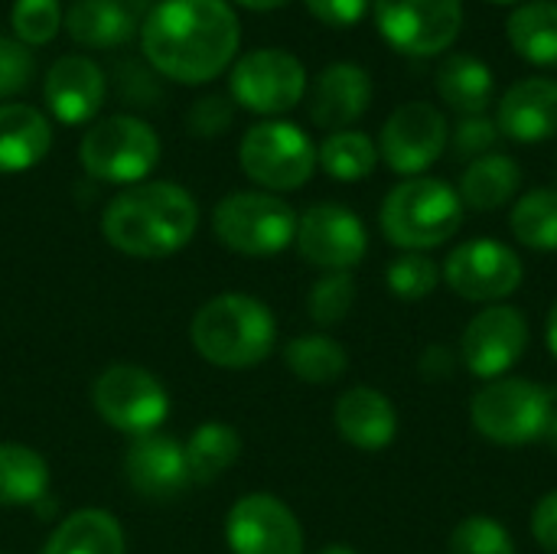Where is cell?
Segmentation results:
<instances>
[{"label":"cell","instance_id":"cell-37","mask_svg":"<svg viewBox=\"0 0 557 554\" xmlns=\"http://www.w3.org/2000/svg\"><path fill=\"white\" fill-rule=\"evenodd\" d=\"M36 75V56L16 36H0V104L29 88Z\"/></svg>","mask_w":557,"mask_h":554},{"label":"cell","instance_id":"cell-8","mask_svg":"<svg viewBox=\"0 0 557 554\" xmlns=\"http://www.w3.org/2000/svg\"><path fill=\"white\" fill-rule=\"evenodd\" d=\"M238 163L242 173L264 193H294L307 186L317 170V144L304 127L271 118L245 131Z\"/></svg>","mask_w":557,"mask_h":554},{"label":"cell","instance_id":"cell-42","mask_svg":"<svg viewBox=\"0 0 557 554\" xmlns=\"http://www.w3.org/2000/svg\"><path fill=\"white\" fill-rule=\"evenodd\" d=\"M457 369V353L444 343H431L424 353H421V362H418V372L424 382H447Z\"/></svg>","mask_w":557,"mask_h":554},{"label":"cell","instance_id":"cell-5","mask_svg":"<svg viewBox=\"0 0 557 554\" xmlns=\"http://www.w3.org/2000/svg\"><path fill=\"white\" fill-rule=\"evenodd\" d=\"M557 408V392L545 382L503 376L483 382L470 402L473 431L496 447H529L545 438Z\"/></svg>","mask_w":557,"mask_h":554},{"label":"cell","instance_id":"cell-30","mask_svg":"<svg viewBox=\"0 0 557 554\" xmlns=\"http://www.w3.org/2000/svg\"><path fill=\"white\" fill-rule=\"evenodd\" d=\"M284 366L307 385H333L346 376L349 356L330 333H304L284 346Z\"/></svg>","mask_w":557,"mask_h":554},{"label":"cell","instance_id":"cell-35","mask_svg":"<svg viewBox=\"0 0 557 554\" xmlns=\"http://www.w3.org/2000/svg\"><path fill=\"white\" fill-rule=\"evenodd\" d=\"M447 554H516L509 529L493 516H467L454 526Z\"/></svg>","mask_w":557,"mask_h":554},{"label":"cell","instance_id":"cell-21","mask_svg":"<svg viewBox=\"0 0 557 554\" xmlns=\"http://www.w3.org/2000/svg\"><path fill=\"white\" fill-rule=\"evenodd\" d=\"M372 104V75L356 62L326 65L310 91V121L323 131H349Z\"/></svg>","mask_w":557,"mask_h":554},{"label":"cell","instance_id":"cell-31","mask_svg":"<svg viewBox=\"0 0 557 554\" xmlns=\"http://www.w3.org/2000/svg\"><path fill=\"white\" fill-rule=\"evenodd\" d=\"M317 167H323V173L339 180V183L369 180L379 167V144L356 127L333 131L317 147Z\"/></svg>","mask_w":557,"mask_h":554},{"label":"cell","instance_id":"cell-3","mask_svg":"<svg viewBox=\"0 0 557 554\" xmlns=\"http://www.w3.org/2000/svg\"><path fill=\"white\" fill-rule=\"evenodd\" d=\"M189 340L209 366L245 372L261 366L274 353L277 320L264 300L228 291L209 297L196 310L189 323Z\"/></svg>","mask_w":557,"mask_h":554},{"label":"cell","instance_id":"cell-33","mask_svg":"<svg viewBox=\"0 0 557 554\" xmlns=\"http://www.w3.org/2000/svg\"><path fill=\"white\" fill-rule=\"evenodd\" d=\"M441 281V264L424 255V251H401L395 261H388L385 268V287L395 300L405 304H418L428 300L437 291Z\"/></svg>","mask_w":557,"mask_h":554},{"label":"cell","instance_id":"cell-34","mask_svg":"<svg viewBox=\"0 0 557 554\" xmlns=\"http://www.w3.org/2000/svg\"><path fill=\"white\" fill-rule=\"evenodd\" d=\"M356 304V278L352 274H323L313 281L307 294V313L317 327H339Z\"/></svg>","mask_w":557,"mask_h":554},{"label":"cell","instance_id":"cell-43","mask_svg":"<svg viewBox=\"0 0 557 554\" xmlns=\"http://www.w3.org/2000/svg\"><path fill=\"white\" fill-rule=\"evenodd\" d=\"M545 346H548V353L557 359V300L552 304L548 317H545Z\"/></svg>","mask_w":557,"mask_h":554},{"label":"cell","instance_id":"cell-16","mask_svg":"<svg viewBox=\"0 0 557 554\" xmlns=\"http://www.w3.org/2000/svg\"><path fill=\"white\" fill-rule=\"evenodd\" d=\"M232 554H304L307 539L294 509L274 493H245L225 516Z\"/></svg>","mask_w":557,"mask_h":554},{"label":"cell","instance_id":"cell-17","mask_svg":"<svg viewBox=\"0 0 557 554\" xmlns=\"http://www.w3.org/2000/svg\"><path fill=\"white\" fill-rule=\"evenodd\" d=\"M124 480L147 503H173L193 483L186 447L160 431L134 438L124 451Z\"/></svg>","mask_w":557,"mask_h":554},{"label":"cell","instance_id":"cell-15","mask_svg":"<svg viewBox=\"0 0 557 554\" xmlns=\"http://www.w3.org/2000/svg\"><path fill=\"white\" fill-rule=\"evenodd\" d=\"M532 340V327L525 310L512 304H490L470 323L460 336V362L470 376L493 382L503 376H512V369L522 362Z\"/></svg>","mask_w":557,"mask_h":554},{"label":"cell","instance_id":"cell-36","mask_svg":"<svg viewBox=\"0 0 557 554\" xmlns=\"http://www.w3.org/2000/svg\"><path fill=\"white\" fill-rule=\"evenodd\" d=\"M13 36L23 46H46L62 29V3L59 0H13L10 10Z\"/></svg>","mask_w":557,"mask_h":554},{"label":"cell","instance_id":"cell-7","mask_svg":"<svg viewBox=\"0 0 557 554\" xmlns=\"http://www.w3.org/2000/svg\"><path fill=\"white\" fill-rule=\"evenodd\" d=\"M82 170L111 186H137L160 163L157 131L134 114H111L95 121L78 144Z\"/></svg>","mask_w":557,"mask_h":554},{"label":"cell","instance_id":"cell-28","mask_svg":"<svg viewBox=\"0 0 557 554\" xmlns=\"http://www.w3.org/2000/svg\"><path fill=\"white\" fill-rule=\"evenodd\" d=\"M509 46L539 69H557V0H529L506 20Z\"/></svg>","mask_w":557,"mask_h":554},{"label":"cell","instance_id":"cell-25","mask_svg":"<svg viewBox=\"0 0 557 554\" xmlns=\"http://www.w3.org/2000/svg\"><path fill=\"white\" fill-rule=\"evenodd\" d=\"M434 85H437L441 101H444L450 111L463 114V118H470V114H486V108H490V101H493V91H496L493 69H490L483 59L470 56V52H454V56H447V59L441 62V69H437Z\"/></svg>","mask_w":557,"mask_h":554},{"label":"cell","instance_id":"cell-27","mask_svg":"<svg viewBox=\"0 0 557 554\" xmlns=\"http://www.w3.org/2000/svg\"><path fill=\"white\" fill-rule=\"evenodd\" d=\"M49 496V464L39 451L0 441V509L39 506Z\"/></svg>","mask_w":557,"mask_h":554},{"label":"cell","instance_id":"cell-18","mask_svg":"<svg viewBox=\"0 0 557 554\" xmlns=\"http://www.w3.org/2000/svg\"><path fill=\"white\" fill-rule=\"evenodd\" d=\"M104 72L88 56H62L46 69L42 78V101L65 127L95 121L104 104Z\"/></svg>","mask_w":557,"mask_h":554},{"label":"cell","instance_id":"cell-23","mask_svg":"<svg viewBox=\"0 0 557 554\" xmlns=\"http://www.w3.org/2000/svg\"><path fill=\"white\" fill-rule=\"evenodd\" d=\"M137 7L127 0H75L62 13V26L72 42L85 49H114L137 29Z\"/></svg>","mask_w":557,"mask_h":554},{"label":"cell","instance_id":"cell-13","mask_svg":"<svg viewBox=\"0 0 557 554\" xmlns=\"http://www.w3.org/2000/svg\"><path fill=\"white\" fill-rule=\"evenodd\" d=\"M450 147V121L431 101H408L398 104L379 134V157L385 167L405 180L424 176L444 150Z\"/></svg>","mask_w":557,"mask_h":554},{"label":"cell","instance_id":"cell-47","mask_svg":"<svg viewBox=\"0 0 557 554\" xmlns=\"http://www.w3.org/2000/svg\"><path fill=\"white\" fill-rule=\"evenodd\" d=\"M490 3H516V0H490Z\"/></svg>","mask_w":557,"mask_h":554},{"label":"cell","instance_id":"cell-26","mask_svg":"<svg viewBox=\"0 0 557 554\" xmlns=\"http://www.w3.org/2000/svg\"><path fill=\"white\" fill-rule=\"evenodd\" d=\"M39 554H127V539L111 513L78 509L52 529Z\"/></svg>","mask_w":557,"mask_h":554},{"label":"cell","instance_id":"cell-32","mask_svg":"<svg viewBox=\"0 0 557 554\" xmlns=\"http://www.w3.org/2000/svg\"><path fill=\"white\" fill-rule=\"evenodd\" d=\"M512 238L532 251H557V189L539 186L522 193L509 212Z\"/></svg>","mask_w":557,"mask_h":554},{"label":"cell","instance_id":"cell-39","mask_svg":"<svg viewBox=\"0 0 557 554\" xmlns=\"http://www.w3.org/2000/svg\"><path fill=\"white\" fill-rule=\"evenodd\" d=\"M235 118V101L228 95H202L189 114H186V127L196 137H219L232 127Z\"/></svg>","mask_w":557,"mask_h":554},{"label":"cell","instance_id":"cell-19","mask_svg":"<svg viewBox=\"0 0 557 554\" xmlns=\"http://www.w3.org/2000/svg\"><path fill=\"white\" fill-rule=\"evenodd\" d=\"M496 127L516 144H542L557 137V78L532 75L509 85L496 104Z\"/></svg>","mask_w":557,"mask_h":554},{"label":"cell","instance_id":"cell-14","mask_svg":"<svg viewBox=\"0 0 557 554\" xmlns=\"http://www.w3.org/2000/svg\"><path fill=\"white\" fill-rule=\"evenodd\" d=\"M294 245L307 264L323 274H352L369 255L366 222L339 202H317L297 216Z\"/></svg>","mask_w":557,"mask_h":554},{"label":"cell","instance_id":"cell-24","mask_svg":"<svg viewBox=\"0 0 557 554\" xmlns=\"http://www.w3.org/2000/svg\"><path fill=\"white\" fill-rule=\"evenodd\" d=\"M522 189V167L509 153H486L480 160H470L460 176V202L463 209L476 212H496L509 206Z\"/></svg>","mask_w":557,"mask_h":554},{"label":"cell","instance_id":"cell-29","mask_svg":"<svg viewBox=\"0 0 557 554\" xmlns=\"http://www.w3.org/2000/svg\"><path fill=\"white\" fill-rule=\"evenodd\" d=\"M183 447H186V464H189L193 483H215L228 467L238 464L242 434L225 421H206L189 434V441Z\"/></svg>","mask_w":557,"mask_h":554},{"label":"cell","instance_id":"cell-12","mask_svg":"<svg viewBox=\"0 0 557 554\" xmlns=\"http://www.w3.org/2000/svg\"><path fill=\"white\" fill-rule=\"evenodd\" d=\"M382 39L405 56L428 59L447 52L463 29L460 0H375Z\"/></svg>","mask_w":557,"mask_h":554},{"label":"cell","instance_id":"cell-20","mask_svg":"<svg viewBox=\"0 0 557 554\" xmlns=\"http://www.w3.org/2000/svg\"><path fill=\"white\" fill-rule=\"evenodd\" d=\"M333 424L349 447L362 454H382L398 438V408L385 392L372 385H352L336 398Z\"/></svg>","mask_w":557,"mask_h":554},{"label":"cell","instance_id":"cell-4","mask_svg":"<svg viewBox=\"0 0 557 554\" xmlns=\"http://www.w3.org/2000/svg\"><path fill=\"white\" fill-rule=\"evenodd\" d=\"M388 245L401 251H434L463 229L460 193L437 176H411L388 189L379 209Z\"/></svg>","mask_w":557,"mask_h":554},{"label":"cell","instance_id":"cell-9","mask_svg":"<svg viewBox=\"0 0 557 554\" xmlns=\"http://www.w3.org/2000/svg\"><path fill=\"white\" fill-rule=\"evenodd\" d=\"M91 405L108 428L127 438L160 431V424L170 415V395L163 382L134 362L108 366L91 385Z\"/></svg>","mask_w":557,"mask_h":554},{"label":"cell","instance_id":"cell-41","mask_svg":"<svg viewBox=\"0 0 557 554\" xmlns=\"http://www.w3.org/2000/svg\"><path fill=\"white\" fill-rule=\"evenodd\" d=\"M529 529H532V539L535 545L545 554H557V490L545 493L535 509H532V519H529Z\"/></svg>","mask_w":557,"mask_h":554},{"label":"cell","instance_id":"cell-1","mask_svg":"<svg viewBox=\"0 0 557 554\" xmlns=\"http://www.w3.org/2000/svg\"><path fill=\"white\" fill-rule=\"evenodd\" d=\"M242 23L228 0H160L140 23L150 69L180 85H206L232 69Z\"/></svg>","mask_w":557,"mask_h":554},{"label":"cell","instance_id":"cell-40","mask_svg":"<svg viewBox=\"0 0 557 554\" xmlns=\"http://www.w3.org/2000/svg\"><path fill=\"white\" fill-rule=\"evenodd\" d=\"M372 0H304V7L326 26H356Z\"/></svg>","mask_w":557,"mask_h":554},{"label":"cell","instance_id":"cell-44","mask_svg":"<svg viewBox=\"0 0 557 554\" xmlns=\"http://www.w3.org/2000/svg\"><path fill=\"white\" fill-rule=\"evenodd\" d=\"M238 7H245V10H281V7H287L290 0H235Z\"/></svg>","mask_w":557,"mask_h":554},{"label":"cell","instance_id":"cell-11","mask_svg":"<svg viewBox=\"0 0 557 554\" xmlns=\"http://www.w3.org/2000/svg\"><path fill=\"white\" fill-rule=\"evenodd\" d=\"M307 95V69L287 49H251L228 72V98L261 118L294 111Z\"/></svg>","mask_w":557,"mask_h":554},{"label":"cell","instance_id":"cell-46","mask_svg":"<svg viewBox=\"0 0 557 554\" xmlns=\"http://www.w3.org/2000/svg\"><path fill=\"white\" fill-rule=\"evenodd\" d=\"M317 554H359V552H356L352 545H339V542H336V545H323Z\"/></svg>","mask_w":557,"mask_h":554},{"label":"cell","instance_id":"cell-38","mask_svg":"<svg viewBox=\"0 0 557 554\" xmlns=\"http://www.w3.org/2000/svg\"><path fill=\"white\" fill-rule=\"evenodd\" d=\"M499 137L503 134L496 127V118L470 114V118H460L457 127H450V150L460 160H480V157L493 153Z\"/></svg>","mask_w":557,"mask_h":554},{"label":"cell","instance_id":"cell-10","mask_svg":"<svg viewBox=\"0 0 557 554\" xmlns=\"http://www.w3.org/2000/svg\"><path fill=\"white\" fill-rule=\"evenodd\" d=\"M441 281L470 304H509L525 281V264L516 248L496 238H467L441 264Z\"/></svg>","mask_w":557,"mask_h":554},{"label":"cell","instance_id":"cell-2","mask_svg":"<svg viewBox=\"0 0 557 554\" xmlns=\"http://www.w3.org/2000/svg\"><path fill=\"white\" fill-rule=\"evenodd\" d=\"M199 229L196 196L170 180L124 186L101 212V235L131 258H166L193 242Z\"/></svg>","mask_w":557,"mask_h":554},{"label":"cell","instance_id":"cell-48","mask_svg":"<svg viewBox=\"0 0 557 554\" xmlns=\"http://www.w3.org/2000/svg\"><path fill=\"white\" fill-rule=\"evenodd\" d=\"M0 554H7V552H0Z\"/></svg>","mask_w":557,"mask_h":554},{"label":"cell","instance_id":"cell-45","mask_svg":"<svg viewBox=\"0 0 557 554\" xmlns=\"http://www.w3.org/2000/svg\"><path fill=\"white\" fill-rule=\"evenodd\" d=\"M542 441L557 454V408L555 415H552V421H548V428H545V438H542Z\"/></svg>","mask_w":557,"mask_h":554},{"label":"cell","instance_id":"cell-22","mask_svg":"<svg viewBox=\"0 0 557 554\" xmlns=\"http://www.w3.org/2000/svg\"><path fill=\"white\" fill-rule=\"evenodd\" d=\"M52 150L49 118L23 101L0 104V173H23L46 160Z\"/></svg>","mask_w":557,"mask_h":554},{"label":"cell","instance_id":"cell-6","mask_svg":"<svg viewBox=\"0 0 557 554\" xmlns=\"http://www.w3.org/2000/svg\"><path fill=\"white\" fill-rule=\"evenodd\" d=\"M212 232L219 245L245 258H271L294 245L297 212L287 199L264 189L228 193L212 209Z\"/></svg>","mask_w":557,"mask_h":554}]
</instances>
